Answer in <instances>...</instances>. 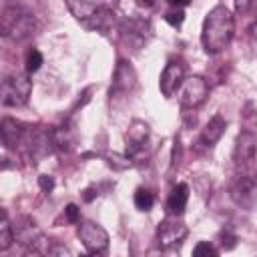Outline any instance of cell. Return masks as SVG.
I'll return each mask as SVG.
<instances>
[{
  "label": "cell",
  "instance_id": "6da1fadb",
  "mask_svg": "<svg viewBox=\"0 0 257 257\" xmlns=\"http://www.w3.org/2000/svg\"><path fill=\"white\" fill-rule=\"evenodd\" d=\"M233 32H235V18L229 12V8L223 4L215 6L205 16V22H203V30H201L203 48L209 54H217L225 50L233 38Z\"/></svg>",
  "mask_w": 257,
  "mask_h": 257
},
{
  "label": "cell",
  "instance_id": "5bb4252c",
  "mask_svg": "<svg viewBox=\"0 0 257 257\" xmlns=\"http://www.w3.org/2000/svg\"><path fill=\"white\" fill-rule=\"evenodd\" d=\"M225 131H227L225 118H223L221 114H213V116L209 118L207 126L203 128V133H201V143H203L205 147H213V145H217V143L221 141V137L225 135Z\"/></svg>",
  "mask_w": 257,
  "mask_h": 257
},
{
  "label": "cell",
  "instance_id": "ba28073f",
  "mask_svg": "<svg viewBox=\"0 0 257 257\" xmlns=\"http://www.w3.org/2000/svg\"><path fill=\"white\" fill-rule=\"evenodd\" d=\"M183 82H185V66H183V62L181 60H169L167 66L161 72V80H159L161 92L167 98H171L181 88Z\"/></svg>",
  "mask_w": 257,
  "mask_h": 257
},
{
  "label": "cell",
  "instance_id": "7c38bea8",
  "mask_svg": "<svg viewBox=\"0 0 257 257\" xmlns=\"http://www.w3.org/2000/svg\"><path fill=\"white\" fill-rule=\"evenodd\" d=\"M147 139H149V124L143 122V120H133L128 131H126V137H124V141H126V155L135 157L137 153H141L145 143H147Z\"/></svg>",
  "mask_w": 257,
  "mask_h": 257
},
{
  "label": "cell",
  "instance_id": "9a60e30c",
  "mask_svg": "<svg viewBox=\"0 0 257 257\" xmlns=\"http://www.w3.org/2000/svg\"><path fill=\"white\" fill-rule=\"evenodd\" d=\"M189 201V185L187 183H177L167 199V213L169 215H183L185 207Z\"/></svg>",
  "mask_w": 257,
  "mask_h": 257
},
{
  "label": "cell",
  "instance_id": "5b68a950",
  "mask_svg": "<svg viewBox=\"0 0 257 257\" xmlns=\"http://www.w3.org/2000/svg\"><path fill=\"white\" fill-rule=\"evenodd\" d=\"M189 235V227L181 221V215H169L157 227V243L161 249L179 247Z\"/></svg>",
  "mask_w": 257,
  "mask_h": 257
},
{
  "label": "cell",
  "instance_id": "8fae6325",
  "mask_svg": "<svg viewBox=\"0 0 257 257\" xmlns=\"http://www.w3.org/2000/svg\"><path fill=\"white\" fill-rule=\"evenodd\" d=\"M231 195H233V199H235L239 205L249 207V205L253 203L255 195H257V183H255L253 175H251V173H241V175H237V179H235L233 185H231Z\"/></svg>",
  "mask_w": 257,
  "mask_h": 257
},
{
  "label": "cell",
  "instance_id": "e0dca14e",
  "mask_svg": "<svg viewBox=\"0 0 257 257\" xmlns=\"http://www.w3.org/2000/svg\"><path fill=\"white\" fill-rule=\"evenodd\" d=\"M16 241L14 237V225H10L6 211H2V221H0V251L10 249V245Z\"/></svg>",
  "mask_w": 257,
  "mask_h": 257
},
{
  "label": "cell",
  "instance_id": "52a82bcc",
  "mask_svg": "<svg viewBox=\"0 0 257 257\" xmlns=\"http://www.w3.org/2000/svg\"><path fill=\"white\" fill-rule=\"evenodd\" d=\"M209 94V84L203 76H189L181 84V106L183 108H197L199 104L205 102Z\"/></svg>",
  "mask_w": 257,
  "mask_h": 257
},
{
  "label": "cell",
  "instance_id": "603a6c76",
  "mask_svg": "<svg viewBox=\"0 0 257 257\" xmlns=\"http://www.w3.org/2000/svg\"><path fill=\"white\" fill-rule=\"evenodd\" d=\"M165 20L171 24V26H181L183 24V20H185V12L181 10V8H175V10H171V12H167L165 14Z\"/></svg>",
  "mask_w": 257,
  "mask_h": 257
},
{
  "label": "cell",
  "instance_id": "7402d4cb",
  "mask_svg": "<svg viewBox=\"0 0 257 257\" xmlns=\"http://www.w3.org/2000/svg\"><path fill=\"white\" fill-rule=\"evenodd\" d=\"M257 8V0H235V12L239 16H245Z\"/></svg>",
  "mask_w": 257,
  "mask_h": 257
},
{
  "label": "cell",
  "instance_id": "484cf974",
  "mask_svg": "<svg viewBox=\"0 0 257 257\" xmlns=\"http://www.w3.org/2000/svg\"><path fill=\"white\" fill-rule=\"evenodd\" d=\"M38 185L42 187L44 193H50V191L54 189V181H52V177H48V175H42V177L38 179Z\"/></svg>",
  "mask_w": 257,
  "mask_h": 257
},
{
  "label": "cell",
  "instance_id": "ffe728a7",
  "mask_svg": "<svg viewBox=\"0 0 257 257\" xmlns=\"http://www.w3.org/2000/svg\"><path fill=\"white\" fill-rule=\"evenodd\" d=\"M108 165L118 169V171H122V169L133 165L131 163V155H116V153H112V155H108Z\"/></svg>",
  "mask_w": 257,
  "mask_h": 257
},
{
  "label": "cell",
  "instance_id": "30bf717a",
  "mask_svg": "<svg viewBox=\"0 0 257 257\" xmlns=\"http://www.w3.org/2000/svg\"><path fill=\"white\" fill-rule=\"evenodd\" d=\"M137 84V72L133 68V64L124 58L118 60L116 68H114V76H112V86H110V96L114 94H124L128 90H133Z\"/></svg>",
  "mask_w": 257,
  "mask_h": 257
},
{
  "label": "cell",
  "instance_id": "4316f807",
  "mask_svg": "<svg viewBox=\"0 0 257 257\" xmlns=\"http://www.w3.org/2000/svg\"><path fill=\"white\" fill-rule=\"evenodd\" d=\"M171 6H175V8H181V6H187V4H191V0H167Z\"/></svg>",
  "mask_w": 257,
  "mask_h": 257
},
{
  "label": "cell",
  "instance_id": "2e32d148",
  "mask_svg": "<svg viewBox=\"0 0 257 257\" xmlns=\"http://www.w3.org/2000/svg\"><path fill=\"white\" fill-rule=\"evenodd\" d=\"M50 133H52V143H54V147L60 149V151H70V149L74 147V143H76L74 126L68 124V122L50 128Z\"/></svg>",
  "mask_w": 257,
  "mask_h": 257
},
{
  "label": "cell",
  "instance_id": "d4e9b609",
  "mask_svg": "<svg viewBox=\"0 0 257 257\" xmlns=\"http://www.w3.org/2000/svg\"><path fill=\"white\" fill-rule=\"evenodd\" d=\"M221 239H223V241H221V245H223L225 249H233V247H235V241H237V237H235L233 233H229V231H223V233H221Z\"/></svg>",
  "mask_w": 257,
  "mask_h": 257
},
{
  "label": "cell",
  "instance_id": "cb8c5ba5",
  "mask_svg": "<svg viewBox=\"0 0 257 257\" xmlns=\"http://www.w3.org/2000/svg\"><path fill=\"white\" fill-rule=\"evenodd\" d=\"M62 217H64V221H68V223H78V221H80V211H78V207H76V205H72V203H70V205L64 209Z\"/></svg>",
  "mask_w": 257,
  "mask_h": 257
},
{
  "label": "cell",
  "instance_id": "44dd1931",
  "mask_svg": "<svg viewBox=\"0 0 257 257\" xmlns=\"http://www.w3.org/2000/svg\"><path fill=\"white\" fill-rule=\"evenodd\" d=\"M193 255H197V257H201V255H219V249L213 247V245L207 243V241H199V243L195 245V249H193Z\"/></svg>",
  "mask_w": 257,
  "mask_h": 257
},
{
  "label": "cell",
  "instance_id": "ac0fdd59",
  "mask_svg": "<svg viewBox=\"0 0 257 257\" xmlns=\"http://www.w3.org/2000/svg\"><path fill=\"white\" fill-rule=\"evenodd\" d=\"M153 205H155V195H153L149 189L139 187V189L135 191V207H137L139 211H151Z\"/></svg>",
  "mask_w": 257,
  "mask_h": 257
},
{
  "label": "cell",
  "instance_id": "d6986e66",
  "mask_svg": "<svg viewBox=\"0 0 257 257\" xmlns=\"http://www.w3.org/2000/svg\"><path fill=\"white\" fill-rule=\"evenodd\" d=\"M40 64H42V54H40V50L30 48V50L26 52V72H28V74L36 72V70L40 68Z\"/></svg>",
  "mask_w": 257,
  "mask_h": 257
},
{
  "label": "cell",
  "instance_id": "8992f818",
  "mask_svg": "<svg viewBox=\"0 0 257 257\" xmlns=\"http://www.w3.org/2000/svg\"><path fill=\"white\" fill-rule=\"evenodd\" d=\"M78 239L82 241L84 249L92 255L106 253L108 249V233L92 221H78Z\"/></svg>",
  "mask_w": 257,
  "mask_h": 257
},
{
  "label": "cell",
  "instance_id": "277c9868",
  "mask_svg": "<svg viewBox=\"0 0 257 257\" xmlns=\"http://www.w3.org/2000/svg\"><path fill=\"white\" fill-rule=\"evenodd\" d=\"M32 92V80L28 72H14L2 78L0 84V100L4 106H22L28 102Z\"/></svg>",
  "mask_w": 257,
  "mask_h": 257
},
{
  "label": "cell",
  "instance_id": "7a4b0ae2",
  "mask_svg": "<svg viewBox=\"0 0 257 257\" xmlns=\"http://www.w3.org/2000/svg\"><path fill=\"white\" fill-rule=\"evenodd\" d=\"M70 14L88 30L106 34L114 26V12L102 0H66Z\"/></svg>",
  "mask_w": 257,
  "mask_h": 257
},
{
  "label": "cell",
  "instance_id": "9c48e42d",
  "mask_svg": "<svg viewBox=\"0 0 257 257\" xmlns=\"http://www.w3.org/2000/svg\"><path fill=\"white\" fill-rule=\"evenodd\" d=\"M257 155V133L253 131H241L235 141L233 149V161L237 167H247Z\"/></svg>",
  "mask_w": 257,
  "mask_h": 257
},
{
  "label": "cell",
  "instance_id": "4fadbf2b",
  "mask_svg": "<svg viewBox=\"0 0 257 257\" xmlns=\"http://www.w3.org/2000/svg\"><path fill=\"white\" fill-rule=\"evenodd\" d=\"M0 133H2V143L8 149H16V147L22 145L24 135H26V128H22V124L16 122L14 118H2Z\"/></svg>",
  "mask_w": 257,
  "mask_h": 257
},
{
  "label": "cell",
  "instance_id": "f1b7e54d",
  "mask_svg": "<svg viewBox=\"0 0 257 257\" xmlns=\"http://www.w3.org/2000/svg\"><path fill=\"white\" fill-rule=\"evenodd\" d=\"M251 36H253V38L257 40V20H255V24L251 26Z\"/></svg>",
  "mask_w": 257,
  "mask_h": 257
},
{
  "label": "cell",
  "instance_id": "3957f363",
  "mask_svg": "<svg viewBox=\"0 0 257 257\" xmlns=\"http://www.w3.org/2000/svg\"><path fill=\"white\" fill-rule=\"evenodd\" d=\"M2 36L12 40H24L34 34L36 30V18L30 10H26L20 4H8L2 10Z\"/></svg>",
  "mask_w": 257,
  "mask_h": 257
},
{
  "label": "cell",
  "instance_id": "83f0119b",
  "mask_svg": "<svg viewBox=\"0 0 257 257\" xmlns=\"http://www.w3.org/2000/svg\"><path fill=\"white\" fill-rule=\"evenodd\" d=\"M137 6H141V8H153L155 6V0H137Z\"/></svg>",
  "mask_w": 257,
  "mask_h": 257
}]
</instances>
